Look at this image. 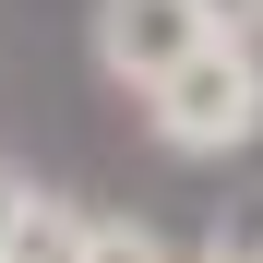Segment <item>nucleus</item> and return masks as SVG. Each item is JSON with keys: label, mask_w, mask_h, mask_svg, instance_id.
<instances>
[{"label": "nucleus", "mask_w": 263, "mask_h": 263, "mask_svg": "<svg viewBox=\"0 0 263 263\" xmlns=\"http://www.w3.org/2000/svg\"><path fill=\"white\" fill-rule=\"evenodd\" d=\"M203 12L228 24V36H251V24H263V0H203Z\"/></svg>", "instance_id": "6"}, {"label": "nucleus", "mask_w": 263, "mask_h": 263, "mask_svg": "<svg viewBox=\"0 0 263 263\" xmlns=\"http://www.w3.org/2000/svg\"><path fill=\"white\" fill-rule=\"evenodd\" d=\"M12 203H24V167L0 156V239H12Z\"/></svg>", "instance_id": "7"}, {"label": "nucleus", "mask_w": 263, "mask_h": 263, "mask_svg": "<svg viewBox=\"0 0 263 263\" xmlns=\"http://www.w3.org/2000/svg\"><path fill=\"white\" fill-rule=\"evenodd\" d=\"M84 263H180V251H167V228H144V215H96V228H84Z\"/></svg>", "instance_id": "4"}, {"label": "nucleus", "mask_w": 263, "mask_h": 263, "mask_svg": "<svg viewBox=\"0 0 263 263\" xmlns=\"http://www.w3.org/2000/svg\"><path fill=\"white\" fill-rule=\"evenodd\" d=\"M84 215L72 192H48V180H24V203H12V239H0V263H84Z\"/></svg>", "instance_id": "3"}, {"label": "nucleus", "mask_w": 263, "mask_h": 263, "mask_svg": "<svg viewBox=\"0 0 263 263\" xmlns=\"http://www.w3.org/2000/svg\"><path fill=\"white\" fill-rule=\"evenodd\" d=\"M144 132L167 156H251L263 144V48L251 36H215L203 60H180L144 96Z\"/></svg>", "instance_id": "1"}, {"label": "nucleus", "mask_w": 263, "mask_h": 263, "mask_svg": "<svg viewBox=\"0 0 263 263\" xmlns=\"http://www.w3.org/2000/svg\"><path fill=\"white\" fill-rule=\"evenodd\" d=\"M215 36H228V24H215L203 0H96V72L132 84V96H156V84L180 60H203Z\"/></svg>", "instance_id": "2"}, {"label": "nucleus", "mask_w": 263, "mask_h": 263, "mask_svg": "<svg viewBox=\"0 0 263 263\" xmlns=\"http://www.w3.org/2000/svg\"><path fill=\"white\" fill-rule=\"evenodd\" d=\"M192 263H263V215H215V239Z\"/></svg>", "instance_id": "5"}]
</instances>
